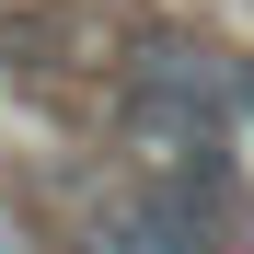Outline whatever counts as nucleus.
<instances>
[{
  "instance_id": "1",
  "label": "nucleus",
  "mask_w": 254,
  "mask_h": 254,
  "mask_svg": "<svg viewBox=\"0 0 254 254\" xmlns=\"http://www.w3.org/2000/svg\"><path fill=\"white\" fill-rule=\"evenodd\" d=\"M231 127H254V58H231Z\"/></svg>"
}]
</instances>
